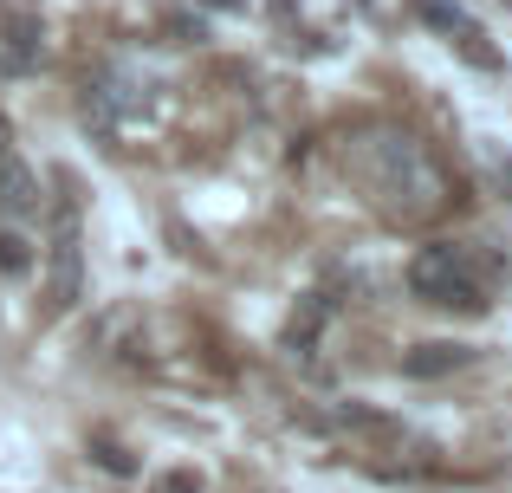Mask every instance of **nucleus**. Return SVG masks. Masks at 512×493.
<instances>
[{
    "label": "nucleus",
    "mask_w": 512,
    "mask_h": 493,
    "mask_svg": "<svg viewBox=\"0 0 512 493\" xmlns=\"http://www.w3.org/2000/svg\"><path fill=\"white\" fill-rule=\"evenodd\" d=\"M350 169H357V182L376 195V208L396 215V221H428V215H441V202H448L441 169L428 163V150L415 137H402V130L357 137L350 143Z\"/></svg>",
    "instance_id": "f257e3e1"
},
{
    "label": "nucleus",
    "mask_w": 512,
    "mask_h": 493,
    "mask_svg": "<svg viewBox=\"0 0 512 493\" xmlns=\"http://www.w3.org/2000/svg\"><path fill=\"white\" fill-rule=\"evenodd\" d=\"M409 286H415V299L448 305V312H487L493 286H500V266H493L480 247L441 241V247H422L409 260Z\"/></svg>",
    "instance_id": "f03ea898"
},
{
    "label": "nucleus",
    "mask_w": 512,
    "mask_h": 493,
    "mask_svg": "<svg viewBox=\"0 0 512 493\" xmlns=\"http://www.w3.org/2000/svg\"><path fill=\"white\" fill-rule=\"evenodd\" d=\"M415 13H422V20L435 26V33H448V46L461 52L467 65H480V72H500V65H506L500 52L487 46V26H480L467 7H454V0H415Z\"/></svg>",
    "instance_id": "7ed1b4c3"
},
{
    "label": "nucleus",
    "mask_w": 512,
    "mask_h": 493,
    "mask_svg": "<svg viewBox=\"0 0 512 493\" xmlns=\"http://www.w3.org/2000/svg\"><path fill=\"white\" fill-rule=\"evenodd\" d=\"M85 117L117 137V130H130V124H143V117H150V85H143V78H124V72L98 78V85H91V98H85Z\"/></svg>",
    "instance_id": "20e7f679"
},
{
    "label": "nucleus",
    "mask_w": 512,
    "mask_h": 493,
    "mask_svg": "<svg viewBox=\"0 0 512 493\" xmlns=\"http://www.w3.org/2000/svg\"><path fill=\"white\" fill-rule=\"evenodd\" d=\"M0 208H7V215H26V208H33V182H26L20 163L0 169Z\"/></svg>",
    "instance_id": "39448f33"
},
{
    "label": "nucleus",
    "mask_w": 512,
    "mask_h": 493,
    "mask_svg": "<svg viewBox=\"0 0 512 493\" xmlns=\"http://www.w3.org/2000/svg\"><path fill=\"white\" fill-rule=\"evenodd\" d=\"M428 357H409V370H448V364H467L461 344H422Z\"/></svg>",
    "instance_id": "423d86ee"
},
{
    "label": "nucleus",
    "mask_w": 512,
    "mask_h": 493,
    "mask_svg": "<svg viewBox=\"0 0 512 493\" xmlns=\"http://www.w3.org/2000/svg\"><path fill=\"white\" fill-rule=\"evenodd\" d=\"M0 266H7V273H26V241L20 234H0Z\"/></svg>",
    "instance_id": "0eeeda50"
},
{
    "label": "nucleus",
    "mask_w": 512,
    "mask_h": 493,
    "mask_svg": "<svg viewBox=\"0 0 512 493\" xmlns=\"http://www.w3.org/2000/svg\"><path fill=\"white\" fill-rule=\"evenodd\" d=\"M163 493H201V481H188V474H182V481H169Z\"/></svg>",
    "instance_id": "6e6552de"
}]
</instances>
